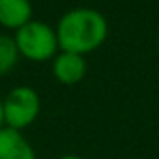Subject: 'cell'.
Listing matches in <instances>:
<instances>
[{
	"label": "cell",
	"mask_w": 159,
	"mask_h": 159,
	"mask_svg": "<svg viewBox=\"0 0 159 159\" xmlns=\"http://www.w3.org/2000/svg\"><path fill=\"white\" fill-rule=\"evenodd\" d=\"M54 30L59 50L80 56L98 50L109 34L106 17L93 7H72L65 11Z\"/></svg>",
	"instance_id": "cell-1"
},
{
	"label": "cell",
	"mask_w": 159,
	"mask_h": 159,
	"mask_svg": "<svg viewBox=\"0 0 159 159\" xmlns=\"http://www.w3.org/2000/svg\"><path fill=\"white\" fill-rule=\"evenodd\" d=\"M13 41L17 44L20 57L34 63L50 61L59 52L56 30L43 20L32 19L28 24H24L13 34Z\"/></svg>",
	"instance_id": "cell-2"
},
{
	"label": "cell",
	"mask_w": 159,
	"mask_h": 159,
	"mask_svg": "<svg viewBox=\"0 0 159 159\" xmlns=\"http://www.w3.org/2000/svg\"><path fill=\"white\" fill-rule=\"evenodd\" d=\"M4 107V126L22 131L30 128L41 113V96L30 85L13 87L2 100Z\"/></svg>",
	"instance_id": "cell-3"
},
{
	"label": "cell",
	"mask_w": 159,
	"mask_h": 159,
	"mask_svg": "<svg viewBox=\"0 0 159 159\" xmlns=\"http://www.w3.org/2000/svg\"><path fill=\"white\" fill-rule=\"evenodd\" d=\"M52 74L61 85H76L87 74V59L85 56L59 50L52 59Z\"/></svg>",
	"instance_id": "cell-4"
},
{
	"label": "cell",
	"mask_w": 159,
	"mask_h": 159,
	"mask_svg": "<svg viewBox=\"0 0 159 159\" xmlns=\"http://www.w3.org/2000/svg\"><path fill=\"white\" fill-rule=\"evenodd\" d=\"M0 159H37V154L22 131L0 128Z\"/></svg>",
	"instance_id": "cell-5"
},
{
	"label": "cell",
	"mask_w": 159,
	"mask_h": 159,
	"mask_svg": "<svg viewBox=\"0 0 159 159\" xmlns=\"http://www.w3.org/2000/svg\"><path fill=\"white\" fill-rule=\"evenodd\" d=\"M34 19L30 0H0V26L17 32Z\"/></svg>",
	"instance_id": "cell-6"
},
{
	"label": "cell",
	"mask_w": 159,
	"mask_h": 159,
	"mask_svg": "<svg viewBox=\"0 0 159 159\" xmlns=\"http://www.w3.org/2000/svg\"><path fill=\"white\" fill-rule=\"evenodd\" d=\"M20 59L13 35H0V76L9 74Z\"/></svg>",
	"instance_id": "cell-7"
},
{
	"label": "cell",
	"mask_w": 159,
	"mask_h": 159,
	"mask_svg": "<svg viewBox=\"0 0 159 159\" xmlns=\"http://www.w3.org/2000/svg\"><path fill=\"white\" fill-rule=\"evenodd\" d=\"M57 159H85V157H81L78 154H65V156H61V157H57Z\"/></svg>",
	"instance_id": "cell-8"
},
{
	"label": "cell",
	"mask_w": 159,
	"mask_h": 159,
	"mask_svg": "<svg viewBox=\"0 0 159 159\" xmlns=\"http://www.w3.org/2000/svg\"><path fill=\"white\" fill-rule=\"evenodd\" d=\"M0 128H4V107H2V98H0Z\"/></svg>",
	"instance_id": "cell-9"
}]
</instances>
